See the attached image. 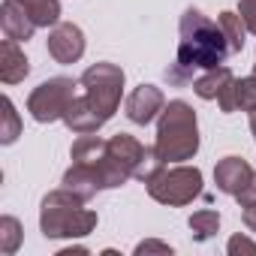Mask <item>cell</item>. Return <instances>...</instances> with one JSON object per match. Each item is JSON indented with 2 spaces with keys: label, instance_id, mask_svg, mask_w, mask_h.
I'll return each mask as SVG.
<instances>
[{
  "label": "cell",
  "instance_id": "cell-10",
  "mask_svg": "<svg viewBox=\"0 0 256 256\" xmlns=\"http://www.w3.org/2000/svg\"><path fill=\"white\" fill-rule=\"evenodd\" d=\"M163 108H166V96H163V90L154 88V84H139V88H133L130 96H126V102H124L126 118H130L133 124H139V126L151 124Z\"/></svg>",
  "mask_w": 256,
  "mask_h": 256
},
{
  "label": "cell",
  "instance_id": "cell-16",
  "mask_svg": "<svg viewBox=\"0 0 256 256\" xmlns=\"http://www.w3.org/2000/svg\"><path fill=\"white\" fill-rule=\"evenodd\" d=\"M217 22H220L223 34H226V42H229L232 54L244 52V36H247V24L241 22V16H238V12H220V16H217Z\"/></svg>",
  "mask_w": 256,
  "mask_h": 256
},
{
  "label": "cell",
  "instance_id": "cell-11",
  "mask_svg": "<svg viewBox=\"0 0 256 256\" xmlns=\"http://www.w3.org/2000/svg\"><path fill=\"white\" fill-rule=\"evenodd\" d=\"M250 178H253V166L247 160H241V157H223L214 166V184L226 196H238L247 187Z\"/></svg>",
  "mask_w": 256,
  "mask_h": 256
},
{
  "label": "cell",
  "instance_id": "cell-23",
  "mask_svg": "<svg viewBox=\"0 0 256 256\" xmlns=\"http://www.w3.org/2000/svg\"><path fill=\"white\" fill-rule=\"evenodd\" d=\"M238 16L247 24V34H256V0H241V4H238Z\"/></svg>",
  "mask_w": 256,
  "mask_h": 256
},
{
  "label": "cell",
  "instance_id": "cell-21",
  "mask_svg": "<svg viewBox=\"0 0 256 256\" xmlns=\"http://www.w3.org/2000/svg\"><path fill=\"white\" fill-rule=\"evenodd\" d=\"M151 253H160V256H172V247L166 241H157V238H145L136 244V256H151Z\"/></svg>",
  "mask_w": 256,
  "mask_h": 256
},
{
  "label": "cell",
  "instance_id": "cell-19",
  "mask_svg": "<svg viewBox=\"0 0 256 256\" xmlns=\"http://www.w3.org/2000/svg\"><path fill=\"white\" fill-rule=\"evenodd\" d=\"M22 136V120L10 96H4V126H0V145H12Z\"/></svg>",
  "mask_w": 256,
  "mask_h": 256
},
{
  "label": "cell",
  "instance_id": "cell-4",
  "mask_svg": "<svg viewBox=\"0 0 256 256\" xmlns=\"http://www.w3.org/2000/svg\"><path fill=\"white\" fill-rule=\"evenodd\" d=\"M72 163L84 166L94 172V178L100 181L102 190H114V187H124L126 178H130V172H126L118 157L112 154L108 148V139H100L96 133H88V136H78L72 142V151H70Z\"/></svg>",
  "mask_w": 256,
  "mask_h": 256
},
{
  "label": "cell",
  "instance_id": "cell-3",
  "mask_svg": "<svg viewBox=\"0 0 256 256\" xmlns=\"http://www.w3.org/2000/svg\"><path fill=\"white\" fill-rule=\"evenodd\" d=\"M40 229L46 238H84L96 229V214L84 208V199L78 193L60 187L42 199Z\"/></svg>",
  "mask_w": 256,
  "mask_h": 256
},
{
  "label": "cell",
  "instance_id": "cell-24",
  "mask_svg": "<svg viewBox=\"0 0 256 256\" xmlns=\"http://www.w3.org/2000/svg\"><path fill=\"white\" fill-rule=\"evenodd\" d=\"M235 199H238V205H241V208H244V205H256V172H253V178L247 181V187H244Z\"/></svg>",
  "mask_w": 256,
  "mask_h": 256
},
{
  "label": "cell",
  "instance_id": "cell-18",
  "mask_svg": "<svg viewBox=\"0 0 256 256\" xmlns=\"http://www.w3.org/2000/svg\"><path fill=\"white\" fill-rule=\"evenodd\" d=\"M22 238H24V232H22V223L16 217H10V214L0 217V253L12 256L22 247Z\"/></svg>",
  "mask_w": 256,
  "mask_h": 256
},
{
  "label": "cell",
  "instance_id": "cell-22",
  "mask_svg": "<svg viewBox=\"0 0 256 256\" xmlns=\"http://www.w3.org/2000/svg\"><path fill=\"white\" fill-rule=\"evenodd\" d=\"M226 250H229V256H241V253L256 256V241H250L247 235H232L229 244H226Z\"/></svg>",
  "mask_w": 256,
  "mask_h": 256
},
{
  "label": "cell",
  "instance_id": "cell-26",
  "mask_svg": "<svg viewBox=\"0 0 256 256\" xmlns=\"http://www.w3.org/2000/svg\"><path fill=\"white\" fill-rule=\"evenodd\" d=\"M88 253V247H66V250H60L58 256H84Z\"/></svg>",
  "mask_w": 256,
  "mask_h": 256
},
{
  "label": "cell",
  "instance_id": "cell-12",
  "mask_svg": "<svg viewBox=\"0 0 256 256\" xmlns=\"http://www.w3.org/2000/svg\"><path fill=\"white\" fill-rule=\"evenodd\" d=\"M0 28H4L6 40H16V42H28L36 30L34 18L24 12V6L18 0H4L0 4Z\"/></svg>",
  "mask_w": 256,
  "mask_h": 256
},
{
  "label": "cell",
  "instance_id": "cell-20",
  "mask_svg": "<svg viewBox=\"0 0 256 256\" xmlns=\"http://www.w3.org/2000/svg\"><path fill=\"white\" fill-rule=\"evenodd\" d=\"M235 108L256 112V76L235 78Z\"/></svg>",
  "mask_w": 256,
  "mask_h": 256
},
{
  "label": "cell",
  "instance_id": "cell-25",
  "mask_svg": "<svg viewBox=\"0 0 256 256\" xmlns=\"http://www.w3.org/2000/svg\"><path fill=\"white\" fill-rule=\"evenodd\" d=\"M241 220H244V226L256 235V205H244V211H241Z\"/></svg>",
  "mask_w": 256,
  "mask_h": 256
},
{
  "label": "cell",
  "instance_id": "cell-28",
  "mask_svg": "<svg viewBox=\"0 0 256 256\" xmlns=\"http://www.w3.org/2000/svg\"><path fill=\"white\" fill-rule=\"evenodd\" d=\"M253 76H256V64H253Z\"/></svg>",
  "mask_w": 256,
  "mask_h": 256
},
{
  "label": "cell",
  "instance_id": "cell-5",
  "mask_svg": "<svg viewBox=\"0 0 256 256\" xmlns=\"http://www.w3.org/2000/svg\"><path fill=\"white\" fill-rule=\"evenodd\" d=\"M82 88H84V100L90 102V108L108 124L112 114L120 106V94H124V70L114 64H94L82 72Z\"/></svg>",
  "mask_w": 256,
  "mask_h": 256
},
{
  "label": "cell",
  "instance_id": "cell-6",
  "mask_svg": "<svg viewBox=\"0 0 256 256\" xmlns=\"http://www.w3.org/2000/svg\"><path fill=\"white\" fill-rule=\"evenodd\" d=\"M202 193V172L196 166H163L151 181H148V196L160 205L181 208L190 205Z\"/></svg>",
  "mask_w": 256,
  "mask_h": 256
},
{
  "label": "cell",
  "instance_id": "cell-8",
  "mask_svg": "<svg viewBox=\"0 0 256 256\" xmlns=\"http://www.w3.org/2000/svg\"><path fill=\"white\" fill-rule=\"evenodd\" d=\"M108 148H112V154L118 157V163L130 172V178H139V181H151L166 163L157 157V151L154 148H145L136 136H130V133H114L112 139H108Z\"/></svg>",
  "mask_w": 256,
  "mask_h": 256
},
{
  "label": "cell",
  "instance_id": "cell-9",
  "mask_svg": "<svg viewBox=\"0 0 256 256\" xmlns=\"http://www.w3.org/2000/svg\"><path fill=\"white\" fill-rule=\"evenodd\" d=\"M48 54L58 64H76L84 54V34L72 22H58L48 34Z\"/></svg>",
  "mask_w": 256,
  "mask_h": 256
},
{
  "label": "cell",
  "instance_id": "cell-27",
  "mask_svg": "<svg viewBox=\"0 0 256 256\" xmlns=\"http://www.w3.org/2000/svg\"><path fill=\"white\" fill-rule=\"evenodd\" d=\"M250 133H253V139H256V112H250Z\"/></svg>",
  "mask_w": 256,
  "mask_h": 256
},
{
  "label": "cell",
  "instance_id": "cell-13",
  "mask_svg": "<svg viewBox=\"0 0 256 256\" xmlns=\"http://www.w3.org/2000/svg\"><path fill=\"white\" fill-rule=\"evenodd\" d=\"M28 72H30V60L24 58L18 42L4 40L0 42V82L4 84H18V82L28 78Z\"/></svg>",
  "mask_w": 256,
  "mask_h": 256
},
{
  "label": "cell",
  "instance_id": "cell-7",
  "mask_svg": "<svg viewBox=\"0 0 256 256\" xmlns=\"http://www.w3.org/2000/svg\"><path fill=\"white\" fill-rule=\"evenodd\" d=\"M76 82L66 78V76H58V78H48L42 82L40 88L30 90L28 96V112L34 114V120L40 124H52V120H64L70 102L76 100Z\"/></svg>",
  "mask_w": 256,
  "mask_h": 256
},
{
  "label": "cell",
  "instance_id": "cell-17",
  "mask_svg": "<svg viewBox=\"0 0 256 256\" xmlns=\"http://www.w3.org/2000/svg\"><path fill=\"white\" fill-rule=\"evenodd\" d=\"M217 229H220V214L211 211V208H202V211H196V214L190 217V235H193L196 241L214 238Z\"/></svg>",
  "mask_w": 256,
  "mask_h": 256
},
{
  "label": "cell",
  "instance_id": "cell-2",
  "mask_svg": "<svg viewBox=\"0 0 256 256\" xmlns=\"http://www.w3.org/2000/svg\"><path fill=\"white\" fill-rule=\"evenodd\" d=\"M154 151L166 166L196 157V151H199V124H196V112H193L190 102H184V100L166 102V108L160 112V120H157Z\"/></svg>",
  "mask_w": 256,
  "mask_h": 256
},
{
  "label": "cell",
  "instance_id": "cell-14",
  "mask_svg": "<svg viewBox=\"0 0 256 256\" xmlns=\"http://www.w3.org/2000/svg\"><path fill=\"white\" fill-rule=\"evenodd\" d=\"M232 82H235V76H232V70L223 64V66L205 70L199 78H193V90H196L199 100H220L223 90H226Z\"/></svg>",
  "mask_w": 256,
  "mask_h": 256
},
{
  "label": "cell",
  "instance_id": "cell-15",
  "mask_svg": "<svg viewBox=\"0 0 256 256\" xmlns=\"http://www.w3.org/2000/svg\"><path fill=\"white\" fill-rule=\"evenodd\" d=\"M24 12L34 18L36 28H54L60 22V4L58 0H18Z\"/></svg>",
  "mask_w": 256,
  "mask_h": 256
},
{
  "label": "cell",
  "instance_id": "cell-1",
  "mask_svg": "<svg viewBox=\"0 0 256 256\" xmlns=\"http://www.w3.org/2000/svg\"><path fill=\"white\" fill-rule=\"evenodd\" d=\"M181 40H178V58L175 64L166 70V82L169 84H190L196 70H214L223 66L226 58L232 54L226 34L220 28V22H211L208 16H202L199 10H184L181 22H178Z\"/></svg>",
  "mask_w": 256,
  "mask_h": 256
}]
</instances>
